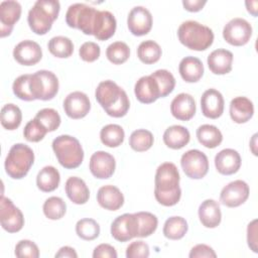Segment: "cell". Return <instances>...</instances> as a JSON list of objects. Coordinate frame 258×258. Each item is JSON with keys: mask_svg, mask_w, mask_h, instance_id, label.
Here are the masks:
<instances>
[{"mask_svg": "<svg viewBox=\"0 0 258 258\" xmlns=\"http://www.w3.org/2000/svg\"><path fill=\"white\" fill-rule=\"evenodd\" d=\"M179 179V172L174 163L163 162L157 167L154 178V197L160 205L171 207L179 202L181 197Z\"/></svg>", "mask_w": 258, "mask_h": 258, "instance_id": "cell-1", "label": "cell"}, {"mask_svg": "<svg viewBox=\"0 0 258 258\" xmlns=\"http://www.w3.org/2000/svg\"><path fill=\"white\" fill-rule=\"evenodd\" d=\"M95 97L105 112L114 118L127 114L130 102L126 92L111 80L101 82L95 92Z\"/></svg>", "mask_w": 258, "mask_h": 258, "instance_id": "cell-2", "label": "cell"}, {"mask_svg": "<svg viewBox=\"0 0 258 258\" xmlns=\"http://www.w3.org/2000/svg\"><path fill=\"white\" fill-rule=\"evenodd\" d=\"M59 9L60 4L56 0H37L27 16L30 29L38 35L47 33L57 18Z\"/></svg>", "mask_w": 258, "mask_h": 258, "instance_id": "cell-3", "label": "cell"}, {"mask_svg": "<svg viewBox=\"0 0 258 258\" xmlns=\"http://www.w3.org/2000/svg\"><path fill=\"white\" fill-rule=\"evenodd\" d=\"M177 37L181 44L192 50H205L214 41L213 30L195 20L182 22L177 29Z\"/></svg>", "mask_w": 258, "mask_h": 258, "instance_id": "cell-4", "label": "cell"}, {"mask_svg": "<svg viewBox=\"0 0 258 258\" xmlns=\"http://www.w3.org/2000/svg\"><path fill=\"white\" fill-rule=\"evenodd\" d=\"M52 149L61 166L77 168L84 159V150L80 141L71 135H59L52 141Z\"/></svg>", "mask_w": 258, "mask_h": 258, "instance_id": "cell-5", "label": "cell"}, {"mask_svg": "<svg viewBox=\"0 0 258 258\" xmlns=\"http://www.w3.org/2000/svg\"><path fill=\"white\" fill-rule=\"evenodd\" d=\"M34 162L33 150L23 143L14 144L5 159L6 173L14 179L24 177Z\"/></svg>", "mask_w": 258, "mask_h": 258, "instance_id": "cell-6", "label": "cell"}, {"mask_svg": "<svg viewBox=\"0 0 258 258\" xmlns=\"http://www.w3.org/2000/svg\"><path fill=\"white\" fill-rule=\"evenodd\" d=\"M98 10L85 3L70 5L66 13V22L72 28H77L87 35H93V26Z\"/></svg>", "mask_w": 258, "mask_h": 258, "instance_id": "cell-7", "label": "cell"}, {"mask_svg": "<svg viewBox=\"0 0 258 258\" xmlns=\"http://www.w3.org/2000/svg\"><path fill=\"white\" fill-rule=\"evenodd\" d=\"M58 87V80L50 71L40 70L30 75V88L35 100H51L57 94Z\"/></svg>", "mask_w": 258, "mask_h": 258, "instance_id": "cell-8", "label": "cell"}, {"mask_svg": "<svg viewBox=\"0 0 258 258\" xmlns=\"http://www.w3.org/2000/svg\"><path fill=\"white\" fill-rule=\"evenodd\" d=\"M180 165L185 175L192 179L203 178L209 170L207 155L198 149L184 152L180 158Z\"/></svg>", "mask_w": 258, "mask_h": 258, "instance_id": "cell-9", "label": "cell"}, {"mask_svg": "<svg viewBox=\"0 0 258 258\" xmlns=\"http://www.w3.org/2000/svg\"><path fill=\"white\" fill-rule=\"evenodd\" d=\"M252 36V26L244 18L231 19L223 29L224 39L235 46L245 45Z\"/></svg>", "mask_w": 258, "mask_h": 258, "instance_id": "cell-10", "label": "cell"}, {"mask_svg": "<svg viewBox=\"0 0 258 258\" xmlns=\"http://www.w3.org/2000/svg\"><path fill=\"white\" fill-rule=\"evenodd\" d=\"M0 222L2 228L8 233L19 232L24 226L22 212L13 205L10 199L3 195L0 200Z\"/></svg>", "mask_w": 258, "mask_h": 258, "instance_id": "cell-11", "label": "cell"}, {"mask_svg": "<svg viewBox=\"0 0 258 258\" xmlns=\"http://www.w3.org/2000/svg\"><path fill=\"white\" fill-rule=\"evenodd\" d=\"M249 185L241 179H236L225 185L220 194V202L229 208H236L244 204L249 197Z\"/></svg>", "mask_w": 258, "mask_h": 258, "instance_id": "cell-12", "label": "cell"}, {"mask_svg": "<svg viewBox=\"0 0 258 258\" xmlns=\"http://www.w3.org/2000/svg\"><path fill=\"white\" fill-rule=\"evenodd\" d=\"M138 225L135 214H123L111 224V235L119 242H127L137 237Z\"/></svg>", "mask_w": 258, "mask_h": 258, "instance_id": "cell-13", "label": "cell"}, {"mask_svg": "<svg viewBox=\"0 0 258 258\" xmlns=\"http://www.w3.org/2000/svg\"><path fill=\"white\" fill-rule=\"evenodd\" d=\"M129 31L136 36L147 34L152 27V15L150 11L143 6L133 7L127 17Z\"/></svg>", "mask_w": 258, "mask_h": 258, "instance_id": "cell-14", "label": "cell"}, {"mask_svg": "<svg viewBox=\"0 0 258 258\" xmlns=\"http://www.w3.org/2000/svg\"><path fill=\"white\" fill-rule=\"evenodd\" d=\"M116 167V161L113 155L106 151H97L90 158L89 168L91 173L100 179L110 178Z\"/></svg>", "mask_w": 258, "mask_h": 258, "instance_id": "cell-15", "label": "cell"}, {"mask_svg": "<svg viewBox=\"0 0 258 258\" xmlns=\"http://www.w3.org/2000/svg\"><path fill=\"white\" fill-rule=\"evenodd\" d=\"M21 15V5L14 0L2 1L0 4V36L5 37L12 32L14 24Z\"/></svg>", "mask_w": 258, "mask_h": 258, "instance_id": "cell-16", "label": "cell"}, {"mask_svg": "<svg viewBox=\"0 0 258 258\" xmlns=\"http://www.w3.org/2000/svg\"><path fill=\"white\" fill-rule=\"evenodd\" d=\"M91 109L89 97L80 91L70 93L63 101L64 113L72 119H81L87 116Z\"/></svg>", "mask_w": 258, "mask_h": 258, "instance_id": "cell-17", "label": "cell"}, {"mask_svg": "<svg viewBox=\"0 0 258 258\" xmlns=\"http://www.w3.org/2000/svg\"><path fill=\"white\" fill-rule=\"evenodd\" d=\"M14 59L23 66H33L42 57L40 45L33 40H22L13 49Z\"/></svg>", "mask_w": 258, "mask_h": 258, "instance_id": "cell-18", "label": "cell"}, {"mask_svg": "<svg viewBox=\"0 0 258 258\" xmlns=\"http://www.w3.org/2000/svg\"><path fill=\"white\" fill-rule=\"evenodd\" d=\"M224 104L223 95L216 89H209L202 95V113L207 118L217 119L221 117L224 112Z\"/></svg>", "mask_w": 258, "mask_h": 258, "instance_id": "cell-19", "label": "cell"}, {"mask_svg": "<svg viewBox=\"0 0 258 258\" xmlns=\"http://www.w3.org/2000/svg\"><path fill=\"white\" fill-rule=\"evenodd\" d=\"M215 166L221 174H234L240 169L241 156L235 149L225 148L215 156Z\"/></svg>", "mask_w": 258, "mask_h": 258, "instance_id": "cell-20", "label": "cell"}, {"mask_svg": "<svg viewBox=\"0 0 258 258\" xmlns=\"http://www.w3.org/2000/svg\"><path fill=\"white\" fill-rule=\"evenodd\" d=\"M116 26L115 16L110 11L98 10L93 26V35L98 40H107L114 35Z\"/></svg>", "mask_w": 258, "mask_h": 258, "instance_id": "cell-21", "label": "cell"}, {"mask_svg": "<svg viewBox=\"0 0 258 258\" xmlns=\"http://www.w3.org/2000/svg\"><path fill=\"white\" fill-rule=\"evenodd\" d=\"M196 102L191 95L180 93L173 98L170 104L172 116L181 121L190 120L196 114Z\"/></svg>", "mask_w": 258, "mask_h": 258, "instance_id": "cell-22", "label": "cell"}, {"mask_svg": "<svg viewBox=\"0 0 258 258\" xmlns=\"http://www.w3.org/2000/svg\"><path fill=\"white\" fill-rule=\"evenodd\" d=\"M134 93L137 100L143 104H150L160 98V91L157 82L149 75L141 77L134 86Z\"/></svg>", "mask_w": 258, "mask_h": 258, "instance_id": "cell-23", "label": "cell"}, {"mask_svg": "<svg viewBox=\"0 0 258 258\" xmlns=\"http://www.w3.org/2000/svg\"><path fill=\"white\" fill-rule=\"evenodd\" d=\"M98 204L109 211H117L124 204V196L121 190L112 184L103 185L97 192Z\"/></svg>", "mask_w": 258, "mask_h": 258, "instance_id": "cell-24", "label": "cell"}, {"mask_svg": "<svg viewBox=\"0 0 258 258\" xmlns=\"http://www.w3.org/2000/svg\"><path fill=\"white\" fill-rule=\"evenodd\" d=\"M208 66L215 75H226L231 72L233 63V53L225 48L213 50L208 56Z\"/></svg>", "mask_w": 258, "mask_h": 258, "instance_id": "cell-25", "label": "cell"}, {"mask_svg": "<svg viewBox=\"0 0 258 258\" xmlns=\"http://www.w3.org/2000/svg\"><path fill=\"white\" fill-rule=\"evenodd\" d=\"M199 218L203 226L206 228H216L222 220V213L218 202L208 199L199 207Z\"/></svg>", "mask_w": 258, "mask_h": 258, "instance_id": "cell-26", "label": "cell"}, {"mask_svg": "<svg viewBox=\"0 0 258 258\" xmlns=\"http://www.w3.org/2000/svg\"><path fill=\"white\" fill-rule=\"evenodd\" d=\"M254 114V105L246 97H236L230 103V117L238 124L248 122Z\"/></svg>", "mask_w": 258, "mask_h": 258, "instance_id": "cell-27", "label": "cell"}, {"mask_svg": "<svg viewBox=\"0 0 258 258\" xmlns=\"http://www.w3.org/2000/svg\"><path fill=\"white\" fill-rule=\"evenodd\" d=\"M178 72L182 80L186 83H196L204 75V64L196 56H185L179 62Z\"/></svg>", "mask_w": 258, "mask_h": 258, "instance_id": "cell-28", "label": "cell"}, {"mask_svg": "<svg viewBox=\"0 0 258 258\" xmlns=\"http://www.w3.org/2000/svg\"><path fill=\"white\" fill-rule=\"evenodd\" d=\"M64 188L68 198L76 205H84L90 198V190L86 182L78 176L69 177Z\"/></svg>", "mask_w": 258, "mask_h": 258, "instance_id": "cell-29", "label": "cell"}, {"mask_svg": "<svg viewBox=\"0 0 258 258\" xmlns=\"http://www.w3.org/2000/svg\"><path fill=\"white\" fill-rule=\"evenodd\" d=\"M189 131L181 125H172L163 133V142L171 149H180L184 147L189 142Z\"/></svg>", "mask_w": 258, "mask_h": 258, "instance_id": "cell-30", "label": "cell"}, {"mask_svg": "<svg viewBox=\"0 0 258 258\" xmlns=\"http://www.w3.org/2000/svg\"><path fill=\"white\" fill-rule=\"evenodd\" d=\"M59 181V172L55 167L51 165L44 166L42 169H40L36 176V185L41 191L44 192H49L56 189Z\"/></svg>", "mask_w": 258, "mask_h": 258, "instance_id": "cell-31", "label": "cell"}, {"mask_svg": "<svg viewBox=\"0 0 258 258\" xmlns=\"http://www.w3.org/2000/svg\"><path fill=\"white\" fill-rule=\"evenodd\" d=\"M197 138L207 148H215L223 141L222 132L216 126L210 124L201 125L197 129Z\"/></svg>", "mask_w": 258, "mask_h": 258, "instance_id": "cell-32", "label": "cell"}, {"mask_svg": "<svg viewBox=\"0 0 258 258\" xmlns=\"http://www.w3.org/2000/svg\"><path fill=\"white\" fill-rule=\"evenodd\" d=\"M188 229L186 221L179 216L168 218L163 225V235L170 240H179L183 238Z\"/></svg>", "mask_w": 258, "mask_h": 258, "instance_id": "cell-33", "label": "cell"}, {"mask_svg": "<svg viewBox=\"0 0 258 258\" xmlns=\"http://www.w3.org/2000/svg\"><path fill=\"white\" fill-rule=\"evenodd\" d=\"M125 137L123 128L118 124H108L104 126L100 131V139L102 143L108 147L120 146Z\"/></svg>", "mask_w": 258, "mask_h": 258, "instance_id": "cell-34", "label": "cell"}, {"mask_svg": "<svg viewBox=\"0 0 258 258\" xmlns=\"http://www.w3.org/2000/svg\"><path fill=\"white\" fill-rule=\"evenodd\" d=\"M162 50L157 42L148 39L142 41L137 48L138 58L146 64H151L159 60Z\"/></svg>", "mask_w": 258, "mask_h": 258, "instance_id": "cell-35", "label": "cell"}, {"mask_svg": "<svg viewBox=\"0 0 258 258\" xmlns=\"http://www.w3.org/2000/svg\"><path fill=\"white\" fill-rule=\"evenodd\" d=\"M47 47L52 55L59 58L70 57L74 52L73 41L69 37L62 35L50 38V40L47 43Z\"/></svg>", "mask_w": 258, "mask_h": 258, "instance_id": "cell-36", "label": "cell"}, {"mask_svg": "<svg viewBox=\"0 0 258 258\" xmlns=\"http://www.w3.org/2000/svg\"><path fill=\"white\" fill-rule=\"evenodd\" d=\"M22 121V113L18 106L9 103L1 109V124L7 130L17 129Z\"/></svg>", "mask_w": 258, "mask_h": 258, "instance_id": "cell-37", "label": "cell"}, {"mask_svg": "<svg viewBox=\"0 0 258 258\" xmlns=\"http://www.w3.org/2000/svg\"><path fill=\"white\" fill-rule=\"evenodd\" d=\"M138 225L137 237L145 238L155 232L158 225V220L155 215L149 212H138L135 213Z\"/></svg>", "mask_w": 258, "mask_h": 258, "instance_id": "cell-38", "label": "cell"}, {"mask_svg": "<svg viewBox=\"0 0 258 258\" xmlns=\"http://www.w3.org/2000/svg\"><path fill=\"white\" fill-rule=\"evenodd\" d=\"M153 142L154 138L152 133L146 129H137L133 131L129 137L130 147L137 152L148 150L153 145Z\"/></svg>", "mask_w": 258, "mask_h": 258, "instance_id": "cell-39", "label": "cell"}, {"mask_svg": "<svg viewBox=\"0 0 258 258\" xmlns=\"http://www.w3.org/2000/svg\"><path fill=\"white\" fill-rule=\"evenodd\" d=\"M42 210L44 216L49 220H59L67 212V204L59 197H50L45 200Z\"/></svg>", "mask_w": 258, "mask_h": 258, "instance_id": "cell-40", "label": "cell"}, {"mask_svg": "<svg viewBox=\"0 0 258 258\" xmlns=\"http://www.w3.org/2000/svg\"><path fill=\"white\" fill-rule=\"evenodd\" d=\"M76 233L81 239L92 241L99 236L100 226L94 219H81L76 224Z\"/></svg>", "mask_w": 258, "mask_h": 258, "instance_id": "cell-41", "label": "cell"}, {"mask_svg": "<svg viewBox=\"0 0 258 258\" xmlns=\"http://www.w3.org/2000/svg\"><path fill=\"white\" fill-rule=\"evenodd\" d=\"M106 56L112 63L121 64L129 58L130 48L123 41H115L107 47Z\"/></svg>", "mask_w": 258, "mask_h": 258, "instance_id": "cell-42", "label": "cell"}, {"mask_svg": "<svg viewBox=\"0 0 258 258\" xmlns=\"http://www.w3.org/2000/svg\"><path fill=\"white\" fill-rule=\"evenodd\" d=\"M150 76L157 82L161 98L166 97L173 91L175 87V79L169 71L157 70Z\"/></svg>", "mask_w": 258, "mask_h": 258, "instance_id": "cell-43", "label": "cell"}, {"mask_svg": "<svg viewBox=\"0 0 258 258\" xmlns=\"http://www.w3.org/2000/svg\"><path fill=\"white\" fill-rule=\"evenodd\" d=\"M14 95L23 101L35 100L30 88V75H21L15 79L12 85Z\"/></svg>", "mask_w": 258, "mask_h": 258, "instance_id": "cell-44", "label": "cell"}, {"mask_svg": "<svg viewBox=\"0 0 258 258\" xmlns=\"http://www.w3.org/2000/svg\"><path fill=\"white\" fill-rule=\"evenodd\" d=\"M35 118L40 121V123L46 128L48 132L55 131L60 125L59 114L51 108H44L39 110Z\"/></svg>", "mask_w": 258, "mask_h": 258, "instance_id": "cell-45", "label": "cell"}, {"mask_svg": "<svg viewBox=\"0 0 258 258\" xmlns=\"http://www.w3.org/2000/svg\"><path fill=\"white\" fill-rule=\"evenodd\" d=\"M48 131L36 118L27 122L24 127L23 135L24 138L29 142H38L42 140Z\"/></svg>", "mask_w": 258, "mask_h": 258, "instance_id": "cell-46", "label": "cell"}, {"mask_svg": "<svg viewBox=\"0 0 258 258\" xmlns=\"http://www.w3.org/2000/svg\"><path fill=\"white\" fill-rule=\"evenodd\" d=\"M14 253L19 258H37L39 256L37 245L30 240L19 241L15 246Z\"/></svg>", "mask_w": 258, "mask_h": 258, "instance_id": "cell-47", "label": "cell"}, {"mask_svg": "<svg viewBox=\"0 0 258 258\" xmlns=\"http://www.w3.org/2000/svg\"><path fill=\"white\" fill-rule=\"evenodd\" d=\"M80 57L88 62H93L99 58L101 54L100 46L93 41L84 42L79 49Z\"/></svg>", "mask_w": 258, "mask_h": 258, "instance_id": "cell-48", "label": "cell"}, {"mask_svg": "<svg viewBox=\"0 0 258 258\" xmlns=\"http://www.w3.org/2000/svg\"><path fill=\"white\" fill-rule=\"evenodd\" d=\"M148 256L149 246L141 240L132 242L126 249L127 258H147Z\"/></svg>", "mask_w": 258, "mask_h": 258, "instance_id": "cell-49", "label": "cell"}, {"mask_svg": "<svg viewBox=\"0 0 258 258\" xmlns=\"http://www.w3.org/2000/svg\"><path fill=\"white\" fill-rule=\"evenodd\" d=\"M190 258H202V257H207V258H215L217 257L216 252L213 250L212 247L206 244H198L194 246L189 252L188 255Z\"/></svg>", "mask_w": 258, "mask_h": 258, "instance_id": "cell-50", "label": "cell"}, {"mask_svg": "<svg viewBox=\"0 0 258 258\" xmlns=\"http://www.w3.org/2000/svg\"><path fill=\"white\" fill-rule=\"evenodd\" d=\"M247 242L249 248L254 252H258L257 247V220H253L248 224L247 227Z\"/></svg>", "mask_w": 258, "mask_h": 258, "instance_id": "cell-51", "label": "cell"}, {"mask_svg": "<svg viewBox=\"0 0 258 258\" xmlns=\"http://www.w3.org/2000/svg\"><path fill=\"white\" fill-rule=\"evenodd\" d=\"M117 252L115 248L109 244L98 245L93 252L94 258H117Z\"/></svg>", "mask_w": 258, "mask_h": 258, "instance_id": "cell-52", "label": "cell"}, {"mask_svg": "<svg viewBox=\"0 0 258 258\" xmlns=\"http://www.w3.org/2000/svg\"><path fill=\"white\" fill-rule=\"evenodd\" d=\"M206 0H183L182 5L185 10L189 12H198L206 5Z\"/></svg>", "mask_w": 258, "mask_h": 258, "instance_id": "cell-53", "label": "cell"}, {"mask_svg": "<svg viewBox=\"0 0 258 258\" xmlns=\"http://www.w3.org/2000/svg\"><path fill=\"white\" fill-rule=\"evenodd\" d=\"M66 257L77 258L78 254L74 248L70 246H63L55 253V258H66Z\"/></svg>", "mask_w": 258, "mask_h": 258, "instance_id": "cell-54", "label": "cell"}, {"mask_svg": "<svg viewBox=\"0 0 258 258\" xmlns=\"http://www.w3.org/2000/svg\"><path fill=\"white\" fill-rule=\"evenodd\" d=\"M245 5H246V8H247L248 12L256 17L257 16V9H258L257 8L258 1H256V0H254V1H246Z\"/></svg>", "mask_w": 258, "mask_h": 258, "instance_id": "cell-55", "label": "cell"}, {"mask_svg": "<svg viewBox=\"0 0 258 258\" xmlns=\"http://www.w3.org/2000/svg\"><path fill=\"white\" fill-rule=\"evenodd\" d=\"M256 137H257V134H254L253 137H252V140H251V150L253 152L254 155H257V151H256Z\"/></svg>", "mask_w": 258, "mask_h": 258, "instance_id": "cell-56", "label": "cell"}]
</instances>
